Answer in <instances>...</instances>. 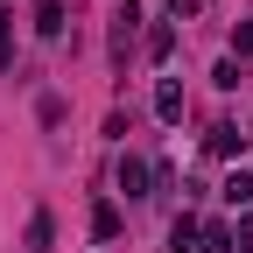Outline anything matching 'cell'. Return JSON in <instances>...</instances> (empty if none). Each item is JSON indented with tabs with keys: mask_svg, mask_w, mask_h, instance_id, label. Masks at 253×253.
Returning <instances> with one entry per match:
<instances>
[{
	"mask_svg": "<svg viewBox=\"0 0 253 253\" xmlns=\"http://www.w3.org/2000/svg\"><path fill=\"white\" fill-rule=\"evenodd\" d=\"M106 21H113V28H106V56H113V71L126 78V56H134V36H141V7H134V0H120Z\"/></svg>",
	"mask_w": 253,
	"mask_h": 253,
	"instance_id": "6da1fadb",
	"label": "cell"
},
{
	"mask_svg": "<svg viewBox=\"0 0 253 253\" xmlns=\"http://www.w3.org/2000/svg\"><path fill=\"white\" fill-rule=\"evenodd\" d=\"M36 36L42 42H63V0H36Z\"/></svg>",
	"mask_w": 253,
	"mask_h": 253,
	"instance_id": "277c9868",
	"label": "cell"
},
{
	"mask_svg": "<svg viewBox=\"0 0 253 253\" xmlns=\"http://www.w3.org/2000/svg\"><path fill=\"white\" fill-rule=\"evenodd\" d=\"M239 148H246V134H239L232 120H218V126H211V155H225V162H232Z\"/></svg>",
	"mask_w": 253,
	"mask_h": 253,
	"instance_id": "ba28073f",
	"label": "cell"
},
{
	"mask_svg": "<svg viewBox=\"0 0 253 253\" xmlns=\"http://www.w3.org/2000/svg\"><path fill=\"white\" fill-rule=\"evenodd\" d=\"M7 63H14V14L0 7V71H7Z\"/></svg>",
	"mask_w": 253,
	"mask_h": 253,
	"instance_id": "4fadbf2b",
	"label": "cell"
},
{
	"mask_svg": "<svg viewBox=\"0 0 253 253\" xmlns=\"http://www.w3.org/2000/svg\"><path fill=\"white\" fill-rule=\"evenodd\" d=\"M91 239H120V204H91Z\"/></svg>",
	"mask_w": 253,
	"mask_h": 253,
	"instance_id": "30bf717a",
	"label": "cell"
},
{
	"mask_svg": "<svg viewBox=\"0 0 253 253\" xmlns=\"http://www.w3.org/2000/svg\"><path fill=\"white\" fill-rule=\"evenodd\" d=\"M197 253H232V225H225V218H211V225H204Z\"/></svg>",
	"mask_w": 253,
	"mask_h": 253,
	"instance_id": "8fae6325",
	"label": "cell"
},
{
	"mask_svg": "<svg viewBox=\"0 0 253 253\" xmlns=\"http://www.w3.org/2000/svg\"><path fill=\"white\" fill-rule=\"evenodd\" d=\"M49 246H56V218L36 211V218H28V253H49Z\"/></svg>",
	"mask_w": 253,
	"mask_h": 253,
	"instance_id": "9c48e42d",
	"label": "cell"
},
{
	"mask_svg": "<svg viewBox=\"0 0 253 253\" xmlns=\"http://www.w3.org/2000/svg\"><path fill=\"white\" fill-rule=\"evenodd\" d=\"M232 56H253V21H239V28H232Z\"/></svg>",
	"mask_w": 253,
	"mask_h": 253,
	"instance_id": "9a60e30c",
	"label": "cell"
},
{
	"mask_svg": "<svg viewBox=\"0 0 253 253\" xmlns=\"http://www.w3.org/2000/svg\"><path fill=\"white\" fill-rule=\"evenodd\" d=\"M232 253H253V211L232 218Z\"/></svg>",
	"mask_w": 253,
	"mask_h": 253,
	"instance_id": "7c38bea8",
	"label": "cell"
},
{
	"mask_svg": "<svg viewBox=\"0 0 253 253\" xmlns=\"http://www.w3.org/2000/svg\"><path fill=\"white\" fill-rule=\"evenodd\" d=\"M218 197H225L232 211H253V176H246V169H232V176H225V190H218Z\"/></svg>",
	"mask_w": 253,
	"mask_h": 253,
	"instance_id": "52a82bcc",
	"label": "cell"
},
{
	"mask_svg": "<svg viewBox=\"0 0 253 253\" xmlns=\"http://www.w3.org/2000/svg\"><path fill=\"white\" fill-rule=\"evenodd\" d=\"M197 7H204V0H169V21H190Z\"/></svg>",
	"mask_w": 253,
	"mask_h": 253,
	"instance_id": "2e32d148",
	"label": "cell"
},
{
	"mask_svg": "<svg viewBox=\"0 0 253 253\" xmlns=\"http://www.w3.org/2000/svg\"><path fill=\"white\" fill-rule=\"evenodd\" d=\"M155 113H162L169 126H183V113H190V99H183V84H176V78H162V84H155Z\"/></svg>",
	"mask_w": 253,
	"mask_h": 253,
	"instance_id": "3957f363",
	"label": "cell"
},
{
	"mask_svg": "<svg viewBox=\"0 0 253 253\" xmlns=\"http://www.w3.org/2000/svg\"><path fill=\"white\" fill-rule=\"evenodd\" d=\"M197 239H204V225H197L190 211H176V225H169V246H176V253H197Z\"/></svg>",
	"mask_w": 253,
	"mask_h": 253,
	"instance_id": "8992f818",
	"label": "cell"
},
{
	"mask_svg": "<svg viewBox=\"0 0 253 253\" xmlns=\"http://www.w3.org/2000/svg\"><path fill=\"white\" fill-rule=\"evenodd\" d=\"M113 183L126 190V197H155V169L141 162V155H120V169H113Z\"/></svg>",
	"mask_w": 253,
	"mask_h": 253,
	"instance_id": "7a4b0ae2",
	"label": "cell"
},
{
	"mask_svg": "<svg viewBox=\"0 0 253 253\" xmlns=\"http://www.w3.org/2000/svg\"><path fill=\"white\" fill-rule=\"evenodd\" d=\"M36 113H42V126H63V99H56V91H42V106H36Z\"/></svg>",
	"mask_w": 253,
	"mask_h": 253,
	"instance_id": "5bb4252c",
	"label": "cell"
},
{
	"mask_svg": "<svg viewBox=\"0 0 253 253\" xmlns=\"http://www.w3.org/2000/svg\"><path fill=\"white\" fill-rule=\"evenodd\" d=\"M176 56V21H155L148 28V63H169Z\"/></svg>",
	"mask_w": 253,
	"mask_h": 253,
	"instance_id": "5b68a950",
	"label": "cell"
}]
</instances>
